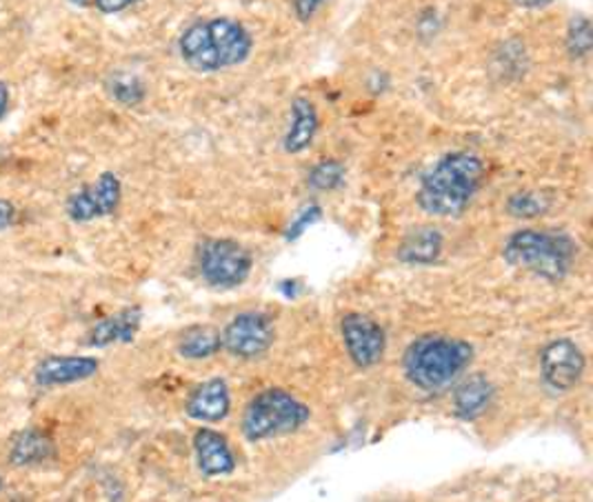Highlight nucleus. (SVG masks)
Instances as JSON below:
<instances>
[{"mask_svg": "<svg viewBox=\"0 0 593 502\" xmlns=\"http://www.w3.org/2000/svg\"><path fill=\"white\" fill-rule=\"evenodd\" d=\"M507 213L513 216V218H525V220H531V218H538V216H544L549 209H551V198L540 194V191H533V189H525V191H516L507 198Z\"/></svg>", "mask_w": 593, "mask_h": 502, "instance_id": "21", "label": "nucleus"}, {"mask_svg": "<svg viewBox=\"0 0 593 502\" xmlns=\"http://www.w3.org/2000/svg\"><path fill=\"white\" fill-rule=\"evenodd\" d=\"M52 453H54V442L45 433H41L36 429H28L14 440V445L10 449V460L14 464L25 467V464L43 462Z\"/></svg>", "mask_w": 593, "mask_h": 502, "instance_id": "19", "label": "nucleus"}, {"mask_svg": "<svg viewBox=\"0 0 593 502\" xmlns=\"http://www.w3.org/2000/svg\"><path fill=\"white\" fill-rule=\"evenodd\" d=\"M320 216H322L320 205H316V202L305 205V207L296 213V218L292 220V224L287 227V240H296V238H300L314 222L320 220Z\"/></svg>", "mask_w": 593, "mask_h": 502, "instance_id": "24", "label": "nucleus"}, {"mask_svg": "<svg viewBox=\"0 0 593 502\" xmlns=\"http://www.w3.org/2000/svg\"><path fill=\"white\" fill-rule=\"evenodd\" d=\"M347 176V167L338 158H322L307 174V185L314 191H333L342 187Z\"/></svg>", "mask_w": 593, "mask_h": 502, "instance_id": "23", "label": "nucleus"}, {"mask_svg": "<svg viewBox=\"0 0 593 502\" xmlns=\"http://www.w3.org/2000/svg\"><path fill=\"white\" fill-rule=\"evenodd\" d=\"M485 160L472 151L445 154L423 178L416 205L432 218H460L485 180Z\"/></svg>", "mask_w": 593, "mask_h": 502, "instance_id": "2", "label": "nucleus"}, {"mask_svg": "<svg viewBox=\"0 0 593 502\" xmlns=\"http://www.w3.org/2000/svg\"><path fill=\"white\" fill-rule=\"evenodd\" d=\"M195 467L205 478H225L236 471V453L225 433L212 427H198L193 431Z\"/></svg>", "mask_w": 593, "mask_h": 502, "instance_id": "11", "label": "nucleus"}, {"mask_svg": "<svg viewBox=\"0 0 593 502\" xmlns=\"http://www.w3.org/2000/svg\"><path fill=\"white\" fill-rule=\"evenodd\" d=\"M184 414L201 425H219L232 414V389L223 378H210L195 385L187 400Z\"/></svg>", "mask_w": 593, "mask_h": 502, "instance_id": "12", "label": "nucleus"}, {"mask_svg": "<svg viewBox=\"0 0 593 502\" xmlns=\"http://www.w3.org/2000/svg\"><path fill=\"white\" fill-rule=\"evenodd\" d=\"M318 129L320 116L316 105L305 96H296L289 107V123L283 136V149L292 156L307 151L316 140Z\"/></svg>", "mask_w": 593, "mask_h": 502, "instance_id": "14", "label": "nucleus"}, {"mask_svg": "<svg viewBox=\"0 0 593 502\" xmlns=\"http://www.w3.org/2000/svg\"><path fill=\"white\" fill-rule=\"evenodd\" d=\"M14 216H17L14 205L0 198V229H8L14 222Z\"/></svg>", "mask_w": 593, "mask_h": 502, "instance_id": "27", "label": "nucleus"}, {"mask_svg": "<svg viewBox=\"0 0 593 502\" xmlns=\"http://www.w3.org/2000/svg\"><path fill=\"white\" fill-rule=\"evenodd\" d=\"M340 338L347 358L358 369H373L386 354V334L378 321L360 312H347L340 318Z\"/></svg>", "mask_w": 593, "mask_h": 502, "instance_id": "9", "label": "nucleus"}, {"mask_svg": "<svg viewBox=\"0 0 593 502\" xmlns=\"http://www.w3.org/2000/svg\"><path fill=\"white\" fill-rule=\"evenodd\" d=\"M445 249V236L438 227H416L405 233L399 249H395V259L403 265L412 268H427L434 265Z\"/></svg>", "mask_w": 593, "mask_h": 502, "instance_id": "13", "label": "nucleus"}, {"mask_svg": "<svg viewBox=\"0 0 593 502\" xmlns=\"http://www.w3.org/2000/svg\"><path fill=\"white\" fill-rule=\"evenodd\" d=\"M329 0H289L292 12L300 23H311Z\"/></svg>", "mask_w": 593, "mask_h": 502, "instance_id": "25", "label": "nucleus"}, {"mask_svg": "<svg viewBox=\"0 0 593 502\" xmlns=\"http://www.w3.org/2000/svg\"><path fill=\"white\" fill-rule=\"evenodd\" d=\"M502 261L547 283H562L578 261V242L562 229L522 227L505 240Z\"/></svg>", "mask_w": 593, "mask_h": 502, "instance_id": "4", "label": "nucleus"}, {"mask_svg": "<svg viewBox=\"0 0 593 502\" xmlns=\"http://www.w3.org/2000/svg\"><path fill=\"white\" fill-rule=\"evenodd\" d=\"M195 270L212 290H236L254 272V254L232 238H208L195 249Z\"/></svg>", "mask_w": 593, "mask_h": 502, "instance_id": "6", "label": "nucleus"}, {"mask_svg": "<svg viewBox=\"0 0 593 502\" xmlns=\"http://www.w3.org/2000/svg\"><path fill=\"white\" fill-rule=\"evenodd\" d=\"M219 352H223L221 345V332L212 327H195L187 332L178 343V356L184 360H210Z\"/></svg>", "mask_w": 593, "mask_h": 502, "instance_id": "18", "label": "nucleus"}, {"mask_svg": "<svg viewBox=\"0 0 593 502\" xmlns=\"http://www.w3.org/2000/svg\"><path fill=\"white\" fill-rule=\"evenodd\" d=\"M98 372V360L89 356H50L36 367V383L43 387L74 385L92 378Z\"/></svg>", "mask_w": 593, "mask_h": 502, "instance_id": "15", "label": "nucleus"}, {"mask_svg": "<svg viewBox=\"0 0 593 502\" xmlns=\"http://www.w3.org/2000/svg\"><path fill=\"white\" fill-rule=\"evenodd\" d=\"M138 3H142V0H94V8L100 14H120Z\"/></svg>", "mask_w": 593, "mask_h": 502, "instance_id": "26", "label": "nucleus"}, {"mask_svg": "<svg viewBox=\"0 0 593 502\" xmlns=\"http://www.w3.org/2000/svg\"><path fill=\"white\" fill-rule=\"evenodd\" d=\"M107 92L109 96L125 105V107H134L138 103L145 101V85L136 74H127V72H116L107 79Z\"/></svg>", "mask_w": 593, "mask_h": 502, "instance_id": "22", "label": "nucleus"}, {"mask_svg": "<svg viewBox=\"0 0 593 502\" xmlns=\"http://www.w3.org/2000/svg\"><path fill=\"white\" fill-rule=\"evenodd\" d=\"M252 52V32L230 17L195 21L178 39V54L195 74H219L241 67L250 61Z\"/></svg>", "mask_w": 593, "mask_h": 502, "instance_id": "1", "label": "nucleus"}, {"mask_svg": "<svg viewBox=\"0 0 593 502\" xmlns=\"http://www.w3.org/2000/svg\"><path fill=\"white\" fill-rule=\"evenodd\" d=\"M511 3L520 10H544V8L553 6L555 0H511Z\"/></svg>", "mask_w": 593, "mask_h": 502, "instance_id": "28", "label": "nucleus"}, {"mask_svg": "<svg viewBox=\"0 0 593 502\" xmlns=\"http://www.w3.org/2000/svg\"><path fill=\"white\" fill-rule=\"evenodd\" d=\"M8 105H10V90H8L6 83H0V118L6 116Z\"/></svg>", "mask_w": 593, "mask_h": 502, "instance_id": "29", "label": "nucleus"}, {"mask_svg": "<svg viewBox=\"0 0 593 502\" xmlns=\"http://www.w3.org/2000/svg\"><path fill=\"white\" fill-rule=\"evenodd\" d=\"M276 343L274 321L265 312H241L221 332L223 352L243 363H256Z\"/></svg>", "mask_w": 593, "mask_h": 502, "instance_id": "7", "label": "nucleus"}, {"mask_svg": "<svg viewBox=\"0 0 593 502\" xmlns=\"http://www.w3.org/2000/svg\"><path fill=\"white\" fill-rule=\"evenodd\" d=\"M0 487H3V478H0Z\"/></svg>", "mask_w": 593, "mask_h": 502, "instance_id": "30", "label": "nucleus"}, {"mask_svg": "<svg viewBox=\"0 0 593 502\" xmlns=\"http://www.w3.org/2000/svg\"><path fill=\"white\" fill-rule=\"evenodd\" d=\"M123 200V185L114 171H105L96 182L76 191L67 202V213L76 222H92L112 216Z\"/></svg>", "mask_w": 593, "mask_h": 502, "instance_id": "10", "label": "nucleus"}, {"mask_svg": "<svg viewBox=\"0 0 593 502\" xmlns=\"http://www.w3.org/2000/svg\"><path fill=\"white\" fill-rule=\"evenodd\" d=\"M142 325V310L140 307H127L118 314H112L103 321H98L89 334L92 347H109L118 343H131Z\"/></svg>", "mask_w": 593, "mask_h": 502, "instance_id": "17", "label": "nucleus"}, {"mask_svg": "<svg viewBox=\"0 0 593 502\" xmlns=\"http://www.w3.org/2000/svg\"><path fill=\"white\" fill-rule=\"evenodd\" d=\"M474 358L476 349L469 341L449 334H425L405 349L403 372L416 389L436 394L456 385Z\"/></svg>", "mask_w": 593, "mask_h": 502, "instance_id": "3", "label": "nucleus"}, {"mask_svg": "<svg viewBox=\"0 0 593 502\" xmlns=\"http://www.w3.org/2000/svg\"><path fill=\"white\" fill-rule=\"evenodd\" d=\"M494 398H496L494 383L483 374H474L456 387V391L452 396V407H454L456 418H460L465 422H474L483 414H487Z\"/></svg>", "mask_w": 593, "mask_h": 502, "instance_id": "16", "label": "nucleus"}, {"mask_svg": "<svg viewBox=\"0 0 593 502\" xmlns=\"http://www.w3.org/2000/svg\"><path fill=\"white\" fill-rule=\"evenodd\" d=\"M586 356L582 347L562 336L549 341L540 349V380L544 389L553 396L571 394L584 378Z\"/></svg>", "mask_w": 593, "mask_h": 502, "instance_id": "8", "label": "nucleus"}, {"mask_svg": "<svg viewBox=\"0 0 593 502\" xmlns=\"http://www.w3.org/2000/svg\"><path fill=\"white\" fill-rule=\"evenodd\" d=\"M564 50L571 61H584L589 59L593 50V30L591 21L584 14H573L566 23V34H564Z\"/></svg>", "mask_w": 593, "mask_h": 502, "instance_id": "20", "label": "nucleus"}, {"mask_svg": "<svg viewBox=\"0 0 593 502\" xmlns=\"http://www.w3.org/2000/svg\"><path fill=\"white\" fill-rule=\"evenodd\" d=\"M311 420V409L296 394L283 387L261 389L250 398L241 418L247 442H265L298 433Z\"/></svg>", "mask_w": 593, "mask_h": 502, "instance_id": "5", "label": "nucleus"}]
</instances>
